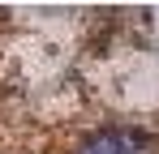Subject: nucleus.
<instances>
[{"label":"nucleus","mask_w":159,"mask_h":154,"mask_svg":"<svg viewBox=\"0 0 159 154\" xmlns=\"http://www.w3.org/2000/svg\"><path fill=\"white\" fill-rule=\"evenodd\" d=\"M78 154H146V141L133 128H99L78 146Z\"/></svg>","instance_id":"f257e3e1"}]
</instances>
